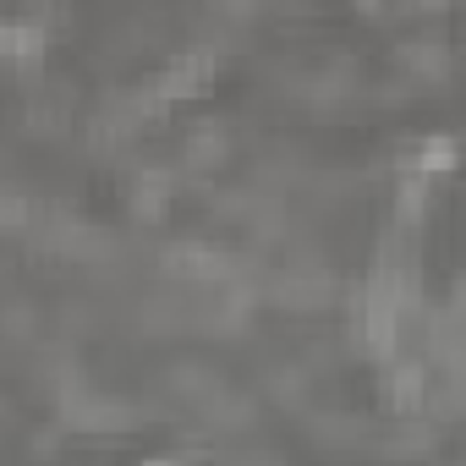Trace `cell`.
Here are the masks:
<instances>
[{
  "mask_svg": "<svg viewBox=\"0 0 466 466\" xmlns=\"http://www.w3.org/2000/svg\"><path fill=\"white\" fill-rule=\"evenodd\" d=\"M148 466H170V461H148Z\"/></svg>",
  "mask_w": 466,
  "mask_h": 466,
  "instance_id": "6da1fadb",
  "label": "cell"
}]
</instances>
